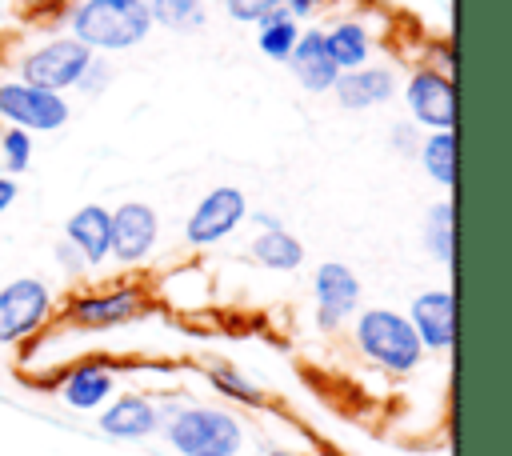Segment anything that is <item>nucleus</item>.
<instances>
[{
  "label": "nucleus",
  "mask_w": 512,
  "mask_h": 456,
  "mask_svg": "<svg viewBox=\"0 0 512 456\" xmlns=\"http://www.w3.org/2000/svg\"><path fill=\"white\" fill-rule=\"evenodd\" d=\"M152 16L144 0H84L72 16V40H80L84 48H100V52H120L132 48L148 36Z\"/></svg>",
  "instance_id": "nucleus-1"
},
{
  "label": "nucleus",
  "mask_w": 512,
  "mask_h": 456,
  "mask_svg": "<svg viewBox=\"0 0 512 456\" xmlns=\"http://www.w3.org/2000/svg\"><path fill=\"white\" fill-rule=\"evenodd\" d=\"M356 348L384 372H412L424 356L416 328L392 308H368L356 316Z\"/></svg>",
  "instance_id": "nucleus-2"
},
{
  "label": "nucleus",
  "mask_w": 512,
  "mask_h": 456,
  "mask_svg": "<svg viewBox=\"0 0 512 456\" xmlns=\"http://www.w3.org/2000/svg\"><path fill=\"white\" fill-rule=\"evenodd\" d=\"M164 432L180 456H236L244 444L240 420L224 408H176Z\"/></svg>",
  "instance_id": "nucleus-3"
},
{
  "label": "nucleus",
  "mask_w": 512,
  "mask_h": 456,
  "mask_svg": "<svg viewBox=\"0 0 512 456\" xmlns=\"http://www.w3.org/2000/svg\"><path fill=\"white\" fill-rule=\"evenodd\" d=\"M88 60H92V48H84L80 40H72V36L52 40V44H44L20 60V80L32 88H44V92H64L80 80Z\"/></svg>",
  "instance_id": "nucleus-4"
},
{
  "label": "nucleus",
  "mask_w": 512,
  "mask_h": 456,
  "mask_svg": "<svg viewBox=\"0 0 512 456\" xmlns=\"http://www.w3.org/2000/svg\"><path fill=\"white\" fill-rule=\"evenodd\" d=\"M0 116L12 120V128H32V132H52L68 120V104L60 92H44L32 88L24 80L16 84H0Z\"/></svg>",
  "instance_id": "nucleus-5"
},
{
  "label": "nucleus",
  "mask_w": 512,
  "mask_h": 456,
  "mask_svg": "<svg viewBox=\"0 0 512 456\" xmlns=\"http://www.w3.org/2000/svg\"><path fill=\"white\" fill-rule=\"evenodd\" d=\"M48 308H52V296L40 280L20 276V280L4 284L0 288V344H16L28 332H36L44 324Z\"/></svg>",
  "instance_id": "nucleus-6"
},
{
  "label": "nucleus",
  "mask_w": 512,
  "mask_h": 456,
  "mask_svg": "<svg viewBox=\"0 0 512 456\" xmlns=\"http://www.w3.org/2000/svg\"><path fill=\"white\" fill-rule=\"evenodd\" d=\"M244 216H248L244 192L232 188V184H220V188H212V192L192 208V216H188V224H184V236H188V244H216V240H224L228 232H236Z\"/></svg>",
  "instance_id": "nucleus-7"
},
{
  "label": "nucleus",
  "mask_w": 512,
  "mask_h": 456,
  "mask_svg": "<svg viewBox=\"0 0 512 456\" xmlns=\"http://www.w3.org/2000/svg\"><path fill=\"white\" fill-rule=\"evenodd\" d=\"M312 292H316V324H320L324 332L340 328V324L356 312V304H360V280H356V272H352L348 264H340V260H328V264L316 268Z\"/></svg>",
  "instance_id": "nucleus-8"
},
{
  "label": "nucleus",
  "mask_w": 512,
  "mask_h": 456,
  "mask_svg": "<svg viewBox=\"0 0 512 456\" xmlns=\"http://www.w3.org/2000/svg\"><path fill=\"white\" fill-rule=\"evenodd\" d=\"M404 100L412 108V120L436 128V132H452L456 124V96H452V80L436 68H420L412 72V80L404 84Z\"/></svg>",
  "instance_id": "nucleus-9"
},
{
  "label": "nucleus",
  "mask_w": 512,
  "mask_h": 456,
  "mask_svg": "<svg viewBox=\"0 0 512 456\" xmlns=\"http://www.w3.org/2000/svg\"><path fill=\"white\" fill-rule=\"evenodd\" d=\"M156 244V212L140 200H128L112 212V248L108 256L124 260V264H136L152 252Z\"/></svg>",
  "instance_id": "nucleus-10"
},
{
  "label": "nucleus",
  "mask_w": 512,
  "mask_h": 456,
  "mask_svg": "<svg viewBox=\"0 0 512 456\" xmlns=\"http://www.w3.org/2000/svg\"><path fill=\"white\" fill-rule=\"evenodd\" d=\"M408 324L416 328L424 348H436V352L452 348V340H456V300H452V292H440V288L420 292L412 300Z\"/></svg>",
  "instance_id": "nucleus-11"
},
{
  "label": "nucleus",
  "mask_w": 512,
  "mask_h": 456,
  "mask_svg": "<svg viewBox=\"0 0 512 456\" xmlns=\"http://www.w3.org/2000/svg\"><path fill=\"white\" fill-rule=\"evenodd\" d=\"M140 308H144V296H140L136 288H116V292L80 296V300L68 308V316H72V324L96 332V328H116V324L140 316Z\"/></svg>",
  "instance_id": "nucleus-12"
},
{
  "label": "nucleus",
  "mask_w": 512,
  "mask_h": 456,
  "mask_svg": "<svg viewBox=\"0 0 512 456\" xmlns=\"http://www.w3.org/2000/svg\"><path fill=\"white\" fill-rule=\"evenodd\" d=\"M284 64L292 68V76L308 92H332V84L340 76L336 64H332V56H328V48H324V32L320 28H304L296 36V44H292V52H288Z\"/></svg>",
  "instance_id": "nucleus-13"
},
{
  "label": "nucleus",
  "mask_w": 512,
  "mask_h": 456,
  "mask_svg": "<svg viewBox=\"0 0 512 456\" xmlns=\"http://www.w3.org/2000/svg\"><path fill=\"white\" fill-rule=\"evenodd\" d=\"M160 428V412L152 400L136 396V392H124L120 400H112L104 412H100V432L112 436V440H144Z\"/></svg>",
  "instance_id": "nucleus-14"
},
{
  "label": "nucleus",
  "mask_w": 512,
  "mask_h": 456,
  "mask_svg": "<svg viewBox=\"0 0 512 456\" xmlns=\"http://www.w3.org/2000/svg\"><path fill=\"white\" fill-rule=\"evenodd\" d=\"M68 244L84 256V264H100L112 248V212L100 204H84L80 212L68 216Z\"/></svg>",
  "instance_id": "nucleus-15"
},
{
  "label": "nucleus",
  "mask_w": 512,
  "mask_h": 456,
  "mask_svg": "<svg viewBox=\"0 0 512 456\" xmlns=\"http://www.w3.org/2000/svg\"><path fill=\"white\" fill-rule=\"evenodd\" d=\"M332 92H336V100L344 108H372V104L392 100L396 80H392L388 68H352V72H340L336 76Z\"/></svg>",
  "instance_id": "nucleus-16"
},
{
  "label": "nucleus",
  "mask_w": 512,
  "mask_h": 456,
  "mask_svg": "<svg viewBox=\"0 0 512 456\" xmlns=\"http://www.w3.org/2000/svg\"><path fill=\"white\" fill-rule=\"evenodd\" d=\"M112 388H116L112 368L88 360V364H76V368L64 376L60 396H64L68 408H76V412H92V408H100V404L112 396Z\"/></svg>",
  "instance_id": "nucleus-17"
},
{
  "label": "nucleus",
  "mask_w": 512,
  "mask_h": 456,
  "mask_svg": "<svg viewBox=\"0 0 512 456\" xmlns=\"http://www.w3.org/2000/svg\"><path fill=\"white\" fill-rule=\"evenodd\" d=\"M252 260L272 268V272H292L304 264V244L288 228H268L252 240Z\"/></svg>",
  "instance_id": "nucleus-18"
},
{
  "label": "nucleus",
  "mask_w": 512,
  "mask_h": 456,
  "mask_svg": "<svg viewBox=\"0 0 512 456\" xmlns=\"http://www.w3.org/2000/svg\"><path fill=\"white\" fill-rule=\"evenodd\" d=\"M324 48H328L336 72L364 68V60H368V32H364V24L344 20V24H336L332 32H324Z\"/></svg>",
  "instance_id": "nucleus-19"
},
{
  "label": "nucleus",
  "mask_w": 512,
  "mask_h": 456,
  "mask_svg": "<svg viewBox=\"0 0 512 456\" xmlns=\"http://www.w3.org/2000/svg\"><path fill=\"white\" fill-rule=\"evenodd\" d=\"M296 36H300V28H296V20H292L288 8H276V12H268V16L256 24V44H260V52H264L268 60H280V64L288 60Z\"/></svg>",
  "instance_id": "nucleus-20"
},
{
  "label": "nucleus",
  "mask_w": 512,
  "mask_h": 456,
  "mask_svg": "<svg viewBox=\"0 0 512 456\" xmlns=\"http://www.w3.org/2000/svg\"><path fill=\"white\" fill-rule=\"evenodd\" d=\"M420 160H424L432 184H440V188L456 184V136L452 132H432L420 148Z\"/></svg>",
  "instance_id": "nucleus-21"
},
{
  "label": "nucleus",
  "mask_w": 512,
  "mask_h": 456,
  "mask_svg": "<svg viewBox=\"0 0 512 456\" xmlns=\"http://www.w3.org/2000/svg\"><path fill=\"white\" fill-rule=\"evenodd\" d=\"M144 4H148L152 24H164L172 32H196L208 20V12H204L200 0H144Z\"/></svg>",
  "instance_id": "nucleus-22"
},
{
  "label": "nucleus",
  "mask_w": 512,
  "mask_h": 456,
  "mask_svg": "<svg viewBox=\"0 0 512 456\" xmlns=\"http://www.w3.org/2000/svg\"><path fill=\"white\" fill-rule=\"evenodd\" d=\"M424 240H428V252H432L440 264H452V204H448V200H440V204L428 208Z\"/></svg>",
  "instance_id": "nucleus-23"
},
{
  "label": "nucleus",
  "mask_w": 512,
  "mask_h": 456,
  "mask_svg": "<svg viewBox=\"0 0 512 456\" xmlns=\"http://www.w3.org/2000/svg\"><path fill=\"white\" fill-rule=\"evenodd\" d=\"M208 380H212L216 392H224L228 400H240V404H260V400H264V392H260L244 372H236V368H228V364H216V368L208 372Z\"/></svg>",
  "instance_id": "nucleus-24"
},
{
  "label": "nucleus",
  "mask_w": 512,
  "mask_h": 456,
  "mask_svg": "<svg viewBox=\"0 0 512 456\" xmlns=\"http://www.w3.org/2000/svg\"><path fill=\"white\" fill-rule=\"evenodd\" d=\"M0 148H4V168H8L12 176L32 164V140H28L24 128H8V132L0 136Z\"/></svg>",
  "instance_id": "nucleus-25"
},
{
  "label": "nucleus",
  "mask_w": 512,
  "mask_h": 456,
  "mask_svg": "<svg viewBox=\"0 0 512 456\" xmlns=\"http://www.w3.org/2000/svg\"><path fill=\"white\" fill-rule=\"evenodd\" d=\"M224 4H228V16L244 24H260L268 12L284 8V0H224Z\"/></svg>",
  "instance_id": "nucleus-26"
},
{
  "label": "nucleus",
  "mask_w": 512,
  "mask_h": 456,
  "mask_svg": "<svg viewBox=\"0 0 512 456\" xmlns=\"http://www.w3.org/2000/svg\"><path fill=\"white\" fill-rule=\"evenodd\" d=\"M108 76H112V64H108L104 56H92V60H88V68L80 72L76 88H80V92H88V96H92V92H104V88H108Z\"/></svg>",
  "instance_id": "nucleus-27"
},
{
  "label": "nucleus",
  "mask_w": 512,
  "mask_h": 456,
  "mask_svg": "<svg viewBox=\"0 0 512 456\" xmlns=\"http://www.w3.org/2000/svg\"><path fill=\"white\" fill-rule=\"evenodd\" d=\"M56 260H60L64 268H72V272H76V268H84V256H80L72 244H64V240L56 244Z\"/></svg>",
  "instance_id": "nucleus-28"
},
{
  "label": "nucleus",
  "mask_w": 512,
  "mask_h": 456,
  "mask_svg": "<svg viewBox=\"0 0 512 456\" xmlns=\"http://www.w3.org/2000/svg\"><path fill=\"white\" fill-rule=\"evenodd\" d=\"M412 128H416V120H412V124H396V132H392V140L400 144V152H404V156H412V152H416V144H412Z\"/></svg>",
  "instance_id": "nucleus-29"
},
{
  "label": "nucleus",
  "mask_w": 512,
  "mask_h": 456,
  "mask_svg": "<svg viewBox=\"0 0 512 456\" xmlns=\"http://www.w3.org/2000/svg\"><path fill=\"white\" fill-rule=\"evenodd\" d=\"M16 192H20V188H16V180H12V176H0V212L16 200Z\"/></svg>",
  "instance_id": "nucleus-30"
},
{
  "label": "nucleus",
  "mask_w": 512,
  "mask_h": 456,
  "mask_svg": "<svg viewBox=\"0 0 512 456\" xmlns=\"http://www.w3.org/2000/svg\"><path fill=\"white\" fill-rule=\"evenodd\" d=\"M316 4H320V0H284V8H288L292 16H312Z\"/></svg>",
  "instance_id": "nucleus-31"
},
{
  "label": "nucleus",
  "mask_w": 512,
  "mask_h": 456,
  "mask_svg": "<svg viewBox=\"0 0 512 456\" xmlns=\"http://www.w3.org/2000/svg\"><path fill=\"white\" fill-rule=\"evenodd\" d=\"M268 456H296V452H268Z\"/></svg>",
  "instance_id": "nucleus-32"
}]
</instances>
